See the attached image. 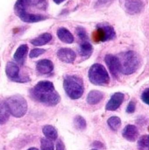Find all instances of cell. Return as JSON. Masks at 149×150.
Masks as SVG:
<instances>
[{"mask_svg": "<svg viewBox=\"0 0 149 150\" xmlns=\"http://www.w3.org/2000/svg\"><path fill=\"white\" fill-rule=\"evenodd\" d=\"M47 7V0H18L14 5V11L17 15L31 10L46 11Z\"/></svg>", "mask_w": 149, "mask_h": 150, "instance_id": "6", "label": "cell"}, {"mask_svg": "<svg viewBox=\"0 0 149 150\" xmlns=\"http://www.w3.org/2000/svg\"><path fill=\"white\" fill-rule=\"evenodd\" d=\"M65 0H54V2L55 3V4H60L61 3H62V2H64Z\"/></svg>", "mask_w": 149, "mask_h": 150, "instance_id": "33", "label": "cell"}, {"mask_svg": "<svg viewBox=\"0 0 149 150\" xmlns=\"http://www.w3.org/2000/svg\"><path fill=\"white\" fill-rule=\"evenodd\" d=\"M144 7V3L141 0H123V8L129 14L140 13Z\"/></svg>", "mask_w": 149, "mask_h": 150, "instance_id": "10", "label": "cell"}, {"mask_svg": "<svg viewBox=\"0 0 149 150\" xmlns=\"http://www.w3.org/2000/svg\"><path fill=\"white\" fill-rule=\"evenodd\" d=\"M103 98H104V94L101 91H91L87 96V102H88V104L94 105H97L99 102H101Z\"/></svg>", "mask_w": 149, "mask_h": 150, "instance_id": "17", "label": "cell"}, {"mask_svg": "<svg viewBox=\"0 0 149 150\" xmlns=\"http://www.w3.org/2000/svg\"><path fill=\"white\" fill-rule=\"evenodd\" d=\"M5 103L8 106L10 113L16 118L23 117L27 111L26 100L20 95H15L8 98Z\"/></svg>", "mask_w": 149, "mask_h": 150, "instance_id": "4", "label": "cell"}, {"mask_svg": "<svg viewBox=\"0 0 149 150\" xmlns=\"http://www.w3.org/2000/svg\"><path fill=\"white\" fill-rule=\"evenodd\" d=\"M40 147L41 150H54V144L53 142L47 139V138H43L40 141Z\"/></svg>", "mask_w": 149, "mask_h": 150, "instance_id": "25", "label": "cell"}, {"mask_svg": "<svg viewBox=\"0 0 149 150\" xmlns=\"http://www.w3.org/2000/svg\"><path fill=\"white\" fill-rule=\"evenodd\" d=\"M76 33L78 35V37L83 40V41H87L88 40V35H87V33L85 31V29L82 26H78L76 28Z\"/></svg>", "mask_w": 149, "mask_h": 150, "instance_id": "26", "label": "cell"}, {"mask_svg": "<svg viewBox=\"0 0 149 150\" xmlns=\"http://www.w3.org/2000/svg\"><path fill=\"white\" fill-rule=\"evenodd\" d=\"M43 131V134L44 135L47 137V139L48 140H56L57 139V136H58V133H57V130L53 127V126H45L42 129Z\"/></svg>", "mask_w": 149, "mask_h": 150, "instance_id": "21", "label": "cell"}, {"mask_svg": "<svg viewBox=\"0 0 149 150\" xmlns=\"http://www.w3.org/2000/svg\"><path fill=\"white\" fill-rule=\"evenodd\" d=\"M89 79L95 85H105L110 83V76L105 68L99 63L93 64L89 70Z\"/></svg>", "mask_w": 149, "mask_h": 150, "instance_id": "5", "label": "cell"}, {"mask_svg": "<svg viewBox=\"0 0 149 150\" xmlns=\"http://www.w3.org/2000/svg\"><path fill=\"white\" fill-rule=\"evenodd\" d=\"M51 40H52V35L48 33H46L40 35L37 38L32 40L31 43L34 46H43V45H46L47 43H48Z\"/></svg>", "mask_w": 149, "mask_h": 150, "instance_id": "18", "label": "cell"}, {"mask_svg": "<svg viewBox=\"0 0 149 150\" xmlns=\"http://www.w3.org/2000/svg\"><path fill=\"white\" fill-rule=\"evenodd\" d=\"M44 53H45V50L44 49H41V48H34V49H32L30 52L29 56H30V58H35V57L40 56V54H42Z\"/></svg>", "mask_w": 149, "mask_h": 150, "instance_id": "28", "label": "cell"}, {"mask_svg": "<svg viewBox=\"0 0 149 150\" xmlns=\"http://www.w3.org/2000/svg\"><path fill=\"white\" fill-rule=\"evenodd\" d=\"M57 36L60 39V40H61L64 43L70 44L74 41L73 34L67 28H64V27H61L57 31Z\"/></svg>", "mask_w": 149, "mask_h": 150, "instance_id": "16", "label": "cell"}, {"mask_svg": "<svg viewBox=\"0 0 149 150\" xmlns=\"http://www.w3.org/2000/svg\"><path fill=\"white\" fill-rule=\"evenodd\" d=\"M63 87L71 99L80 98L84 91L83 79L77 76H66L63 81Z\"/></svg>", "mask_w": 149, "mask_h": 150, "instance_id": "3", "label": "cell"}, {"mask_svg": "<svg viewBox=\"0 0 149 150\" xmlns=\"http://www.w3.org/2000/svg\"><path fill=\"white\" fill-rule=\"evenodd\" d=\"M118 58L120 64V72L124 75H132L140 68L141 59L139 54L134 51L122 53Z\"/></svg>", "mask_w": 149, "mask_h": 150, "instance_id": "2", "label": "cell"}, {"mask_svg": "<svg viewBox=\"0 0 149 150\" xmlns=\"http://www.w3.org/2000/svg\"><path fill=\"white\" fill-rule=\"evenodd\" d=\"M139 150H149V135H143L138 141Z\"/></svg>", "mask_w": 149, "mask_h": 150, "instance_id": "23", "label": "cell"}, {"mask_svg": "<svg viewBox=\"0 0 149 150\" xmlns=\"http://www.w3.org/2000/svg\"><path fill=\"white\" fill-rule=\"evenodd\" d=\"M5 73L7 76L14 82L25 83L29 80V78H23L19 76V68L15 62H8L5 67Z\"/></svg>", "mask_w": 149, "mask_h": 150, "instance_id": "8", "label": "cell"}, {"mask_svg": "<svg viewBox=\"0 0 149 150\" xmlns=\"http://www.w3.org/2000/svg\"><path fill=\"white\" fill-rule=\"evenodd\" d=\"M135 109H136V104L133 102V101H131L128 105H127V108H126V112L127 113H133L135 112Z\"/></svg>", "mask_w": 149, "mask_h": 150, "instance_id": "30", "label": "cell"}, {"mask_svg": "<svg viewBox=\"0 0 149 150\" xmlns=\"http://www.w3.org/2000/svg\"><path fill=\"white\" fill-rule=\"evenodd\" d=\"M113 1L114 0H97L95 4V7L96 8H105V7H107L110 4H112V3Z\"/></svg>", "mask_w": 149, "mask_h": 150, "instance_id": "27", "label": "cell"}, {"mask_svg": "<svg viewBox=\"0 0 149 150\" xmlns=\"http://www.w3.org/2000/svg\"><path fill=\"white\" fill-rule=\"evenodd\" d=\"M124 98H125V95L123 93L121 92L114 93L112 96L109 102L107 103L105 109L107 111H116L124 102Z\"/></svg>", "mask_w": 149, "mask_h": 150, "instance_id": "11", "label": "cell"}, {"mask_svg": "<svg viewBox=\"0 0 149 150\" xmlns=\"http://www.w3.org/2000/svg\"><path fill=\"white\" fill-rule=\"evenodd\" d=\"M91 150H98V149H91Z\"/></svg>", "mask_w": 149, "mask_h": 150, "instance_id": "35", "label": "cell"}, {"mask_svg": "<svg viewBox=\"0 0 149 150\" xmlns=\"http://www.w3.org/2000/svg\"><path fill=\"white\" fill-rule=\"evenodd\" d=\"M123 137L129 142H135L139 136V130L134 125H127L122 133Z\"/></svg>", "mask_w": 149, "mask_h": 150, "instance_id": "13", "label": "cell"}, {"mask_svg": "<svg viewBox=\"0 0 149 150\" xmlns=\"http://www.w3.org/2000/svg\"><path fill=\"white\" fill-rule=\"evenodd\" d=\"M31 96L34 100L51 106L56 105L61 101L59 93L49 81L39 82L31 91Z\"/></svg>", "mask_w": 149, "mask_h": 150, "instance_id": "1", "label": "cell"}, {"mask_svg": "<svg viewBox=\"0 0 149 150\" xmlns=\"http://www.w3.org/2000/svg\"><path fill=\"white\" fill-rule=\"evenodd\" d=\"M105 62L111 72V74L115 77L118 78L120 73V64L118 56L112 54H107L105 58Z\"/></svg>", "mask_w": 149, "mask_h": 150, "instance_id": "9", "label": "cell"}, {"mask_svg": "<svg viewBox=\"0 0 149 150\" xmlns=\"http://www.w3.org/2000/svg\"><path fill=\"white\" fill-rule=\"evenodd\" d=\"M36 68L40 73L45 75V74H49L53 71L54 64L51 61H49L47 59H43L37 62Z\"/></svg>", "mask_w": 149, "mask_h": 150, "instance_id": "14", "label": "cell"}, {"mask_svg": "<svg viewBox=\"0 0 149 150\" xmlns=\"http://www.w3.org/2000/svg\"><path fill=\"white\" fill-rule=\"evenodd\" d=\"M58 58L66 63H72L76 60V53L70 48H61L57 52Z\"/></svg>", "mask_w": 149, "mask_h": 150, "instance_id": "12", "label": "cell"}, {"mask_svg": "<svg viewBox=\"0 0 149 150\" xmlns=\"http://www.w3.org/2000/svg\"><path fill=\"white\" fill-rule=\"evenodd\" d=\"M93 146L96 147V148H101V149L104 148V145H103L101 142H95L93 143Z\"/></svg>", "mask_w": 149, "mask_h": 150, "instance_id": "32", "label": "cell"}, {"mask_svg": "<svg viewBox=\"0 0 149 150\" xmlns=\"http://www.w3.org/2000/svg\"><path fill=\"white\" fill-rule=\"evenodd\" d=\"M74 126L78 130H84L86 128V120L82 116H76L74 119Z\"/></svg>", "mask_w": 149, "mask_h": 150, "instance_id": "24", "label": "cell"}, {"mask_svg": "<svg viewBox=\"0 0 149 150\" xmlns=\"http://www.w3.org/2000/svg\"><path fill=\"white\" fill-rule=\"evenodd\" d=\"M79 52L80 54L83 57H90L93 52V47L92 45L87 40V41H83L80 44V47H79Z\"/></svg>", "mask_w": 149, "mask_h": 150, "instance_id": "19", "label": "cell"}, {"mask_svg": "<svg viewBox=\"0 0 149 150\" xmlns=\"http://www.w3.org/2000/svg\"><path fill=\"white\" fill-rule=\"evenodd\" d=\"M141 99L145 104L149 105V88H147L144 90V91L141 94Z\"/></svg>", "mask_w": 149, "mask_h": 150, "instance_id": "29", "label": "cell"}, {"mask_svg": "<svg viewBox=\"0 0 149 150\" xmlns=\"http://www.w3.org/2000/svg\"><path fill=\"white\" fill-rule=\"evenodd\" d=\"M10 112L5 101L0 103V125L4 124L10 117Z\"/></svg>", "mask_w": 149, "mask_h": 150, "instance_id": "20", "label": "cell"}, {"mask_svg": "<svg viewBox=\"0 0 149 150\" xmlns=\"http://www.w3.org/2000/svg\"><path fill=\"white\" fill-rule=\"evenodd\" d=\"M56 150H65V146L61 140H57L56 143Z\"/></svg>", "mask_w": 149, "mask_h": 150, "instance_id": "31", "label": "cell"}, {"mask_svg": "<svg viewBox=\"0 0 149 150\" xmlns=\"http://www.w3.org/2000/svg\"><path fill=\"white\" fill-rule=\"evenodd\" d=\"M28 150H39V149H35V148H31V149H29Z\"/></svg>", "mask_w": 149, "mask_h": 150, "instance_id": "34", "label": "cell"}, {"mask_svg": "<svg viewBox=\"0 0 149 150\" xmlns=\"http://www.w3.org/2000/svg\"><path fill=\"white\" fill-rule=\"evenodd\" d=\"M107 123H108V126L110 127V128H111L112 131H117V130L120 127V126H121V120H120V119H119V117H117V116L111 117V118L108 120Z\"/></svg>", "mask_w": 149, "mask_h": 150, "instance_id": "22", "label": "cell"}, {"mask_svg": "<svg viewBox=\"0 0 149 150\" xmlns=\"http://www.w3.org/2000/svg\"><path fill=\"white\" fill-rule=\"evenodd\" d=\"M116 37L114 28L108 24H99L93 34V39L97 42H105Z\"/></svg>", "mask_w": 149, "mask_h": 150, "instance_id": "7", "label": "cell"}, {"mask_svg": "<svg viewBox=\"0 0 149 150\" xmlns=\"http://www.w3.org/2000/svg\"><path fill=\"white\" fill-rule=\"evenodd\" d=\"M27 52H28V47L25 44L20 45L17 48V50H16V52H15V54L13 55L15 62L17 63L23 64V62L25 60V56L27 54Z\"/></svg>", "mask_w": 149, "mask_h": 150, "instance_id": "15", "label": "cell"}]
</instances>
